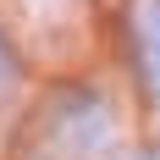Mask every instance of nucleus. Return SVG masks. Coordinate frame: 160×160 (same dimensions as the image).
<instances>
[{"label": "nucleus", "mask_w": 160, "mask_h": 160, "mask_svg": "<svg viewBox=\"0 0 160 160\" xmlns=\"http://www.w3.org/2000/svg\"><path fill=\"white\" fill-rule=\"evenodd\" d=\"M22 6H28L33 17H72L83 0H22Z\"/></svg>", "instance_id": "7ed1b4c3"}, {"label": "nucleus", "mask_w": 160, "mask_h": 160, "mask_svg": "<svg viewBox=\"0 0 160 160\" xmlns=\"http://www.w3.org/2000/svg\"><path fill=\"white\" fill-rule=\"evenodd\" d=\"M11 72H17V55H11V44L0 39V78H11Z\"/></svg>", "instance_id": "20e7f679"}, {"label": "nucleus", "mask_w": 160, "mask_h": 160, "mask_svg": "<svg viewBox=\"0 0 160 160\" xmlns=\"http://www.w3.org/2000/svg\"><path fill=\"white\" fill-rule=\"evenodd\" d=\"M122 28H127L132 72H138V83H144L149 105H160V0H127Z\"/></svg>", "instance_id": "f03ea898"}, {"label": "nucleus", "mask_w": 160, "mask_h": 160, "mask_svg": "<svg viewBox=\"0 0 160 160\" xmlns=\"http://www.w3.org/2000/svg\"><path fill=\"white\" fill-rule=\"evenodd\" d=\"M17 144L28 149V160H111L122 144L116 105L88 83H61L44 94L28 122V138Z\"/></svg>", "instance_id": "f257e3e1"}]
</instances>
